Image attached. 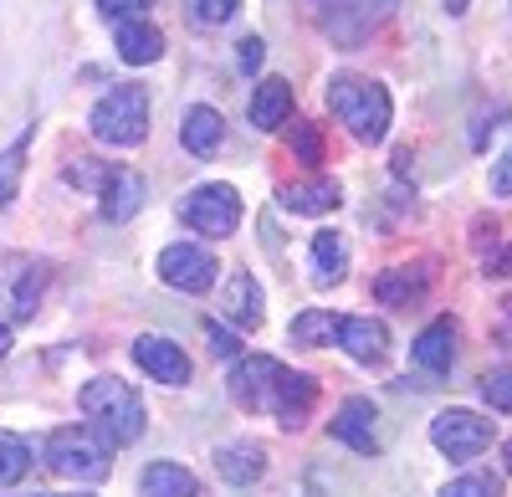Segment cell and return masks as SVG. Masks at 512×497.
<instances>
[{
    "mask_svg": "<svg viewBox=\"0 0 512 497\" xmlns=\"http://www.w3.org/2000/svg\"><path fill=\"white\" fill-rule=\"evenodd\" d=\"M82 405V416H88V426L108 441V446H128V441H139L144 436V400L134 385H123L118 375H98L82 385L77 395Z\"/></svg>",
    "mask_w": 512,
    "mask_h": 497,
    "instance_id": "1",
    "label": "cell"
},
{
    "mask_svg": "<svg viewBox=\"0 0 512 497\" xmlns=\"http://www.w3.org/2000/svg\"><path fill=\"white\" fill-rule=\"evenodd\" d=\"M328 108H333V118L344 123V129H349L359 144H379L384 134H390V118H395L384 82L354 77V72L328 77Z\"/></svg>",
    "mask_w": 512,
    "mask_h": 497,
    "instance_id": "2",
    "label": "cell"
},
{
    "mask_svg": "<svg viewBox=\"0 0 512 497\" xmlns=\"http://www.w3.org/2000/svg\"><path fill=\"white\" fill-rule=\"evenodd\" d=\"M88 129L108 149H139L149 139V93L139 82H118V88H108L98 98V108L88 113Z\"/></svg>",
    "mask_w": 512,
    "mask_h": 497,
    "instance_id": "3",
    "label": "cell"
},
{
    "mask_svg": "<svg viewBox=\"0 0 512 497\" xmlns=\"http://www.w3.org/2000/svg\"><path fill=\"white\" fill-rule=\"evenodd\" d=\"M47 467L67 482H103L113 467V446L98 431H82V426H57L47 436Z\"/></svg>",
    "mask_w": 512,
    "mask_h": 497,
    "instance_id": "4",
    "label": "cell"
},
{
    "mask_svg": "<svg viewBox=\"0 0 512 497\" xmlns=\"http://www.w3.org/2000/svg\"><path fill=\"white\" fill-rule=\"evenodd\" d=\"M47 282H52V267L47 262L16 257V252L0 257V328L31 323L36 308H41V298H47Z\"/></svg>",
    "mask_w": 512,
    "mask_h": 497,
    "instance_id": "5",
    "label": "cell"
},
{
    "mask_svg": "<svg viewBox=\"0 0 512 497\" xmlns=\"http://www.w3.org/2000/svg\"><path fill=\"white\" fill-rule=\"evenodd\" d=\"M400 0H313V16L333 47H364V41L395 16Z\"/></svg>",
    "mask_w": 512,
    "mask_h": 497,
    "instance_id": "6",
    "label": "cell"
},
{
    "mask_svg": "<svg viewBox=\"0 0 512 497\" xmlns=\"http://www.w3.org/2000/svg\"><path fill=\"white\" fill-rule=\"evenodd\" d=\"M180 221H185L190 231H200L205 241L236 236V226H241V195H236V185H226V180L195 185V190L180 200Z\"/></svg>",
    "mask_w": 512,
    "mask_h": 497,
    "instance_id": "7",
    "label": "cell"
},
{
    "mask_svg": "<svg viewBox=\"0 0 512 497\" xmlns=\"http://www.w3.org/2000/svg\"><path fill=\"white\" fill-rule=\"evenodd\" d=\"M492 436H497V426H492V416H482V410H456L451 405V410H441V416L431 421V441L451 462L482 457V451L492 446Z\"/></svg>",
    "mask_w": 512,
    "mask_h": 497,
    "instance_id": "8",
    "label": "cell"
},
{
    "mask_svg": "<svg viewBox=\"0 0 512 497\" xmlns=\"http://www.w3.org/2000/svg\"><path fill=\"white\" fill-rule=\"evenodd\" d=\"M159 277H164V287H175V293L200 298V293H210V287H216L221 267H216V257H210L205 246L175 241V246H164V257H159Z\"/></svg>",
    "mask_w": 512,
    "mask_h": 497,
    "instance_id": "9",
    "label": "cell"
},
{
    "mask_svg": "<svg viewBox=\"0 0 512 497\" xmlns=\"http://www.w3.org/2000/svg\"><path fill=\"white\" fill-rule=\"evenodd\" d=\"M134 364L144 369L149 380L169 385V390L190 385V375H195L190 354H185V349H180L175 339H164V334H144V339H134Z\"/></svg>",
    "mask_w": 512,
    "mask_h": 497,
    "instance_id": "10",
    "label": "cell"
},
{
    "mask_svg": "<svg viewBox=\"0 0 512 497\" xmlns=\"http://www.w3.org/2000/svg\"><path fill=\"white\" fill-rule=\"evenodd\" d=\"M277 375H282V364L267 359V354H246L231 364V395L246 405V410H272V390H277Z\"/></svg>",
    "mask_w": 512,
    "mask_h": 497,
    "instance_id": "11",
    "label": "cell"
},
{
    "mask_svg": "<svg viewBox=\"0 0 512 497\" xmlns=\"http://www.w3.org/2000/svg\"><path fill=\"white\" fill-rule=\"evenodd\" d=\"M318 405V380L303 375V369H282L277 375V390H272V410H277V426L282 431H303L308 416Z\"/></svg>",
    "mask_w": 512,
    "mask_h": 497,
    "instance_id": "12",
    "label": "cell"
},
{
    "mask_svg": "<svg viewBox=\"0 0 512 497\" xmlns=\"http://www.w3.org/2000/svg\"><path fill=\"white\" fill-rule=\"evenodd\" d=\"M338 349H344L354 364L384 369V359H390V328H384L379 318H354V313H344V323H338Z\"/></svg>",
    "mask_w": 512,
    "mask_h": 497,
    "instance_id": "13",
    "label": "cell"
},
{
    "mask_svg": "<svg viewBox=\"0 0 512 497\" xmlns=\"http://www.w3.org/2000/svg\"><path fill=\"white\" fill-rule=\"evenodd\" d=\"M374 421H379V410H374V400H344V410L328 421V436L333 441H344V446H354L359 457H374L379 451V431H374Z\"/></svg>",
    "mask_w": 512,
    "mask_h": 497,
    "instance_id": "14",
    "label": "cell"
},
{
    "mask_svg": "<svg viewBox=\"0 0 512 497\" xmlns=\"http://www.w3.org/2000/svg\"><path fill=\"white\" fill-rule=\"evenodd\" d=\"M113 52H118L128 67H154V62L164 57V31L149 26L144 16L118 21V31H113Z\"/></svg>",
    "mask_w": 512,
    "mask_h": 497,
    "instance_id": "15",
    "label": "cell"
},
{
    "mask_svg": "<svg viewBox=\"0 0 512 497\" xmlns=\"http://www.w3.org/2000/svg\"><path fill=\"white\" fill-rule=\"evenodd\" d=\"M431 277H436V272L425 267V262H415V267H390V272L374 277V298H379L384 308H410V303L425 298Z\"/></svg>",
    "mask_w": 512,
    "mask_h": 497,
    "instance_id": "16",
    "label": "cell"
},
{
    "mask_svg": "<svg viewBox=\"0 0 512 497\" xmlns=\"http://www.w3.org/2000/svg\"><path fill=\"white\" fill-rule=\"evenodd\" d=\"M221 308H226L231 323L246 328V334H251V328H262V318H267L262 287H256L251 272H231V277H226V287H221Z\"/></svg>",
    "mask_w": 512,
    "mask_h": 497,
    "instance_id": "17",
    "label": "cell"
},
{
    "mask_svg": "<svg viewBox=\"0 0 512 497\" xmlns=\"http://www.w3.org/2000/svg\"><path fill=\"white\" fill-rule=\"evenodd\" d=\"M98 205H103V221H128L144 205V180L134 170H123V164H113L108 180L98 185Z\"/></svg>",
    "mask_w": 512,
    "mask_h": 497,
    "instance_id": "18",
    "label": "cell"
},
{
    "mask_svg": "<svg viewBox=\"0 0 512 497\" xmlns=\"http://www.w3.org/2000/svg\"><path fill=\"white\" fill-rule=\"evenodd\" d=\"M216 472L231 487H251V482H262V472H267V451L256 441H226V446H216Z\"/></svg>",
    "mask_w": 512,
    "mask_h": 497,
    "instance_id": "19",
    "label": "cell"
},
{
    "mask_svg": "<svg viewBox=\"0 0 512 497\" xmlns=\"http://www.w3.org/2000/svg\"><path fill=\"white\" fill-rule=\"evenodd\" d=\"M180 144H185V154H195V159H210L221 144H226V123H221V113L216 108H205V103H195V108H185V123H180Z\"/></svg>",
    "mask_w": 512,
    "mask_h": 497,
    "instance_id": "20",
    "label": "cell"
},
{
    "mask_svg": "<svg viewBox=\"0 0 512 497\" xmlns=\"http://www.w3.org/2000/svg\"><path fill=\"white\" fill-rule=\"evenodd\" d=\"M410 359H415L420 369H431V375L451 369V359H456V318L446 313V318H436L431 328H420V339L410 344Z\"/></svg>",
    "mask_w": 512,
    "mask_h": 497,
    "instance_id": "21",
    "label": "cell"
},
{
    "mask_svg": "<svg viewBox=\"0 0 512 497\" xmlns=\"http://www.w3.org/2000/svg\"><path fill=\"white\" fill-rule=\"evenodd\" d=\"M292 118V88H287V77H262L256 82V93H251V123L262 134L282 129V123Z\"/></svg>",
    "mask_w": 512,
    "mask_h": 497,
    "instance_id": "22",
    "label": "cell"
},
{
    "mask_svg": "<svg viewBox=\"0 0 512 497\" xmlns=\"http://www.w3.org/2000/svg\"><path fill=\"white\" fill-rule=\"evenodd\" d=\"M292 216H328V211H338L344 205V190H338L333 180H308V185H282V195H277Z\"/></svg>",
    "mask_w": 512,
    "mask_h": 497,
    "instance_id": "23",
    "label": "cell"
},
{
    "mask_svg": "<svg viewBox=\"0 0 512 497\" xmlns=\"http://www.w3.org/2000/svg\"><path fill=\"white\" fill-rule=\"evenodd\" d=\"M139 492L144 497H200V482L180 462H149L139 477Z\"/></svg>",
    "mask_w": 512,
    "mask_h": 497,
    "instance_id": "24",
    "label": "cell"
},
{
    "mask_svg": "<svg viewBox=\"0 0 512 497\" xmlns=\"http://www.w3.org/2000/svg\"><path fill=\"white\" fill-rule=\"evenodd\" d=\"M308 267H313V282H338L349 272V241L338 236V231H318L313 246H308Z\"/></svg>",
    "mask_w": 512,
    "mask_h": 497,
    "instance_id": "25",
    "label": "cell"
},
{
    "mask_svg": "<svg viewBox=\"0 0 512 497\" xmlns=\"http://www.w3.org/2000/svg\"><path fill=\"white\" fill-rule=\"evenodd\" d=\"M338 323H344V313H328V308H303V313L292 318V344H303V349L338 344Z\"/></svg>",
    "mask_w": 512,
    "mask_h": 497,
    "instance_id": "26",
    "label": "cell"
},
{
    "mask_svg": "<svg viewBox=\"0 0 512 497\" xmlns=\"http://www.w3.org/2000/svg\"><path fill=\"white\" fill-rule=\"evenodd\" d=\"M26 149H31V129L16 134V144L0 154V205H11L16 190H21V164H26Z\"/></svg>",
    "mask_w": 512,
    "mask_h": 497,
    "instance_id": "27",
    "label": "cell"
},
{
    "mask_svg": "<svg viewBox=\"0 0 512 497\" xmlns=\"http://www.w3.org/2000/svg\"><path fill=\"white\" fill-rule=\"evenodd\" d=\"M31 472V451L16 431H0V487H16Z\"/></svg>",
    "mask_w": 512,
    "mask_h": 497,
    "instance_id": "28",
    "label": "cell"
},
{
    "mask_svg": "<svg viewBox=\"0 0 512 497\" xmlns=\"http://www.w3.org/2000/svg\"><path fill=\"white\" fill-rule=\"evenodd\" d=\"M441 497H502V477L497 472H466V477H451L441 487Z\"/></svg>",
    "mask_w": 512,
    "mask_h": 497,
    "instance_id": "29",
    "label": "cell"
},
{
    "mask_svg": "<svg viewBox=\"0 0 512 497\" xmlns=\"http://www.w3.org/2000/svg\"><path fill=\"white\" fill-rule=\"evenodd\" d=\"M287 144H292V154L303 159V164H323V129L318 123H287Z\"/></svg>",
    "mask_w": 512,
    "mask_h": 497,
    "instance_id": "30",
    "label": "cell"
},
{
    "mask_svg": "<svg viewBox=\"0 0 512 497\" xmlns=\"http://www.w3.org/2000/svg\"><path fill=\"white\" fill-rule=\"evenodd\" d=\"M185 11L195 26H226L241 11V0H185Z\"/></svg>",
    "mask_w": 512,
    "mask_h": 497,
    "instance_id": "31",
    "label": "cell"
},
{
    "mask_svg": "<svg viewBox=\"0 0 512 497\" xmlns=\"http://www.w3.org/2000/svg\"><path fill=\"white\" fill-rule=\"evenodd\" d=\"M482 400L492 410H502V416H512V369H492V375H482Z\"/></svg>",
    "mask_w": 512,
    "mask_h": 497,
    "instance_id": "32",
    "label": "cell"
},
{
    "mask_svg": "<svg viewBox=\"0 0 512 497\" xmlns=\"http://www.w3.org/2000/svg\"><path fill=\"white\" fill-rule=\"evenodd\" d=\"M98 11H103L108 21H134V16L154 11V0H98Z\"/></svg>",
    "mask_w": 512,
    "mask_h": 497,
    "instance_id": "33",
    "label": "cell"
},
{
    "mask_svg": "<svg viewBox=\"0 0 512 497\" xmlns=\"http://www.w3.org/2000/svg\"><path fill=\"white\" fill-rule=\"evenodd\" d=\"M108 170H113V164H98V159H77V170H67V180H72V185H88V190H98V185L108 180Z\"/></svg>",
    "mask_w": 512,
    "mask_h": 497,
    "instance_id": "34",
    "label": "cell"
},
{
    "mask_svg": "<svg viewBox=\"0 0 512 497\" xmlns=\"http://www.w3.org/2000/svg\"><path fill=\"white\" fill-rule=\"evenodd\" d=\"M262 57H267L262 36H241V47H236V62H241V72H256V67H262Z\"/></svg>",
    "mask_w": 512,
    "mask_h": 497,
    "instance_id": "35",
    "label": "cell"
},
{
    "mask_svg": "<svg viewBox=\"0 0 512 497\" xmlns=\"http://www.w3.org/2000/svg\"><path fill=\"white\" fill-rule=\"evenodd\" d=\"M492 190H497L502 200L512 195V149H507V154H502V159L492 164Z\"/></svg>",
    "mask_w": 512,
    "mask_h": 497,
    "instance_id": "36",
    "label": "cell"
},
{
    "mask_svg": "<svg viewBox=\"0 0 512 497\" xmlns=\"http://www.w3.org/2000/svg\"><path fill=\"white\" fill-rule=\"evenodd\" d=\"M482 272H487V277H497V282H502V277H512V241L502 246V252H492V257L482 262Z\"/></svg>",
    "mask_w": 512,
    "mask_h": 497,
    "instance_id": "37",
    "label": "cell"
},
{
    "mask_svg": "<svg viewBox=\"0 0 512 497\" xmlns=\"http://www.w3.org/2000/svg\"><path fill=\"white\" fill-rule=\"evenodd\" d=\"M205 334H210V344H216L221 354H236V339L226 334V328H221V323H205Z\"/></svg>",
    "mask_w": 512,
    "mask_h": 497,
    "instance_id": "38",
    "label": "cell"
},
{
    "mask_svg": "<svg viewBox=\"0 0 512 497\" xmlns=\"http://www.w3.org/2000/svg\"><path fill=\"white\" fill-rule=\"evenodd\" d=\"M441 6H446V11H451V16H461V11H466V6H472V0H441Z\"/></svg>",
    "mask_w": 512,
    "mask_h": 497,
    "instance_id": "39",
    "label": "cell"
},
{
    "mask_svg": "<svg viewBox=\"0 0 512 497\" xmlns=\"http://www.w3.org/2000/svg\"><path fill=\"white\" fill-rule=\"evenodd\" d=\"M502 467L512 472V441H507V451H502Z\"/></svg>",
    "mask_w": 512,
    "mask_h": 497,
    "instance_id": "40",
    "label": "cell"
},
{
    "mask_svg": "<svg viewBox=\"0 0 512 497\" xmlns=\"http://www.w3.org/2000/svg\"><path fill=\"white\" fill-rule=\"evenodd\" d=\"M11 349V334H6V328H0V354H6Z\"/></svg>",
    "mask_w": 512,
    "mask_h": 497,
    "instance_id": "41",
    "label": "cell"
},
{
    "mask_svg": "<svg viewBox=\"0 0 512 497\" xmlns=\"http://www.w3.org/2000/svg\"><path fill=\"white\" fill-rule=\"evenodd\" d=\"M67 497H93V492H67Z\"/></svg>",
    "mask_w": 512,
    "mask_h": 497,
    "instance_id": "42",
    "label": "cell"
}]
</instances>
